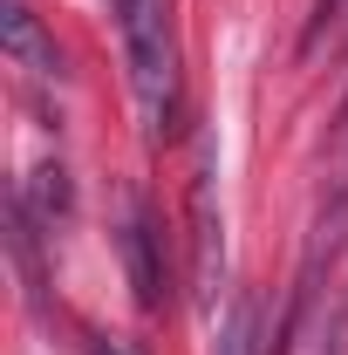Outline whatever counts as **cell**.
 <instances>
[{"label": "cell", "mask_w": 348, "mask_h": 355, "mask_svg": "<svg viewBox=\"0 0 348 355\" xmlns=\"http://www.w3.org/2000/svg\"><path fill=\"white\" fill-rule=\"evenodd\" d=\"M218 260H225V239L212 219V171H198V294H218Z\"/></svg>", "instance_id": "5"}, {"label": "cell", "mask_w": 348, "mask_h": 355, "mask_svg": "<svg viewBox=\"0 0 348 355\" xmlns=\"http://www.w3.org/2000/svg\"><path fill=\"white\" fill-rule=\"evenodd\" d=\"M218 355H280L260 294H232V308H225V321H218Z\"/></svg>", "instance_id": "3"}, {"label": "cell", "mask_w": 348, "mask_h": 355, "mask_svg": "<svg viewBox=\"0 0 348 355\" xmlns=\"http://www.w3.org/2000/svg\"><path fill=\"white\" fill-rule=\"evenodd\" d=\"M123 260H130V287H137V308H164V273H157V225L143 205H130L123 219Z\"/></svg>", "instance_id": "2"}, {"label": "cell", "mask_w": 348, "mask_h": 355, "mask_svg": "<svg viewBox=\"0 0 348 355\" xmlns=\"http://www.w3.org/2000/svg\"><path fill=\"white\" fill-rule=\"evenodd\" d=\"M116 7V35L130 55V83H137V110L150 130H171L177 116V48H171V14L164 0H110Z\"/></svg>", "instance_id": "1"}, {"label": "cell", "mask_w": 348, "mask_h": 355, "mask_svg": "<svg viewBox=\"0 0 348 355\" xmlns=\"http://www.w3.org/2000/svg\"><path fill=\"white\" fill-rule=\"evenodd\" d=\"M342 14H348V0H314V28H307V48L321 42V35H328V28H335Z\"/></svg>", "instance_id": "6"}, {"label": "cell", "mask_w": 348, "mask_h": 355, "mask_svg": "<svg viewBox=\"0 0 348 355\" xmlns=\"http://www.w3.org/2000/svg\"><path fill=\"white\" fill-rule=\"evenodd\" d=\"M96 355H116V349H103V342H96Z\"/></svg>", "instance_id": "7"}, {"label": "cell", "mask_w": 348, "mask_h": 355, "mask_svg": "<svg viewBox=\"0 0 348 355\" xmlns=\"http://www.w3.org/2000/svg\"><path fill=\"white\" fill-rule=\"evenodd\" d=\"M0 42H7V55H14L21 69H35V76H62V55H55V42L42 35V21H35L21 0H7V14H0Z\"/></svg>", "instance_id": "4"}]
</instances>
